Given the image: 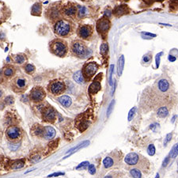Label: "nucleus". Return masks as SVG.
<instances>
[{
    "mask_svg": "<svg viewBox=\"0 0 178 178\" xmlns=\"http://www.w3.org/2000/svg\"><path fill=\"white\" fill-rule=\"evenodd\" d=\"M54 32L60 37H67L73 32V24L67 19H59L55 23Z\"/></svg>",
    "mask_w": 178,
    "mask_h": 178,
    "instance_id": "f257e3e1",
    "label": "nucleus"
},
{
    "mask_svg": "<svg viewBox=\"0 0 178 178\" xmlns=\"http://www.w3.org/2000/svg\"><path fill=\"white\" fill-rule=\"evenodd\" d=\"M5 136L8 142L12 144H18L22 140L23 131L18 125H10L6 130Z\"/></svg>",
    "mask_w": 178,
    "mask_h": 178,
    "instance_id": "f03ea898",
    "label": "nucleus"
},
{
    "mask_svg": "<svg viewBox=\"0 0 178 178\" xmlns=\"http://www.w3.org/2000/svg\"><path fill=\"white\" fill-rule=\"evenodd\" d=\"M50 51L54 54L59 57H63L67 55L68 51L67 44L62 39H55L51 41L49 44Z\"/></svg>",
    "mask_w": 178,
    "mask_h": 178,
    "instance_id": "7ed1b4c3",
    "label": "nucleus"
},
{
    "mask_svg": "<svg viewBox=\"0 0 178 178\" xmlns=\"http://www.w3.org/2000/svg\"><path fill=\"white\" fill-rule=\"evenodd\" d=\"M29 87L27 79L23 76H17L11 82V89L16 94H23Z\"/></svg>",
    "mask_w": 178,
    "mask_h": 178,
    "instance_id": "20e7f679",
    "label": "nucleus"
},
{
    "mask_svg": "<svg viewBox=\"0 0 178 178\" xmlns=\"http://www.w3.org/2000/svg\"><path fill=\"white\" fill-rule=\"evenodd\" d=\"M71 51L75 55L79 58H85L88 55V48L83 41L80 40H75L71 42Z\"/></svg>",
    "mask_w": 178,
    "mask_h": 178,
    "instance_id": "39448f33",
    "label": "nucleus"
},
{
    "mask_svg": "<svg viewBox=\"0 0 178 178\" xmlns=\"http://www.w3.org/2000/svg\"><path fill=\"white\" fill-rule=\"evenodd\" d=\"M48 90L53 95H59L65 91L66 86L65 83L60 80H53L48 84Z\"/></svg>",
    "mask_w": 178,
    "mask_h": 178,
    "instance_id": "423d86ee",
    "label": "nucleus"
},
{
    "mask_svg": "<svg viewBox=\"0 0 178 178\" xmlns=\"http://www.w3.org/2000/svg\"><path fill=\"white\" fill-rule=\"evenodd\" d=\"M29 97H30V101H32L33 102H42L46 97L45 90L41 87H33L31 90V91H30V94Z\"/></svg>",
    "mask_w": 178,
    "mask_h": 178,
    "instance_id": "0eeeda50",
    "label": "nucleus"
},
{
    "mask_svg": "<svg viewBox=\"0 0 178 178\" xmlns=\"http://www.w3.org/2000/svg\"><path fill=\"white\" fill-rule=\"evenodd\" d=\"M111 27V22L108 17H103L97 22V31L100 35L105 37Z\"/></svg>",
    "mask_w": 178,
    "mask_h": 178,
    "instance_id": "6e6552de",
    "label": "nucleus"
},
{
    "mask_svg": "<svg viewBox=\"0 0 178 178\" xmlns=\"http://www.w3.org/2000/svg\"><path fill=\"white\" fill-rule=\"evenodd\" d=\"M98 70V65L95 62H90L85 65L83 70V75L84 76V79L90 80L95 75L96 72Z\"/></svg>",
    "mask_w": 178,
    "mask_h": 178,
    "instance_id": "1a4fd4ad",
    "label": "nucleus"
},
{
    "mask_svg": "<svg viewBox=\"0 0 178 178\" xmlns=\"http://www.w3.org/2000/svg\"><path fill=\"white\" fill-rule=\"evenodd\" d=\"M45 16L48 20L51 21V22L59 20L61 17V10L59 9V6L57 4H54L49 6L46 10Z\"/></svg>",
    "mask_w": 178,
    "mask_h": 178,
    "instance_id": "9d476101",
    "label": "nucleus"
},
{
    "mask_svg": "<svg viewBox=\"0 0 178 178\" xmlns=\"http://www.w3.org/2000/svg\"><path fill=\"white\" fill-rule=\"evenodd\" d=\"M77 7L75 4L73 2H68L67 4L64 5L61 9V14L63 16L70 18H75L77 14Z\"/></svg>",
    "mask_w": 178,
    "mask_h": 178,
    "instance_id": "9b49d317",
    "label": "nucleus"
},
{
    "mask_svg": "<svg viewBox=\"0 0 178 178\" xmlns=\"http://www.w3.org/2000/svg\"><path fill=\"white\" fill-rule=\"evenodd\" d=\"M78 36L83 40H89L93 36L94 30L90 25H82L77 30Z\"/></svg>",
    "mask_w": 178,
    "mask_h": 178,
    "instance_id": "f8f14e48",
    "label": "nucleus"
},
{
    "mask_svg": "<svg viewBox=\"0 0 178 178\" xmlns=\"http://www.w3.org/2000/svg\"><path fill=\"white\" fill-rule=\"evenodd\" d=\"M42 119L44 122L48 123H53L56 119V113L55 111L51 106L44 107L41 112Z\"/></svg>",
    "mask_w": 178,
    "mask_h": 178,
    "instance_id": "ddd939ff",
    "label": "nucleus"
},
{
    "mask_svg": "<svg viewBox=\"0 0 178 178\" xmlns=\"http://www.w3.org/2000/svg\"><path fill=\"white\" fill-rule=\"evenodd\" d=\"M124 162L128 165H137L140 163V155L134 152L129 153L125 157Z\"/></svg>",
    "mask_w": 178,
    "mask_h": 178,
    "instance_id": "4468645a",
    "label": "nucleus"
},
{
    "mask_svg": "<svg viewBox=\"0 0 178 178\" xmlns=\"http://www.w3.org/2000/svg\"><path fill=\"white\" fill-rule=\"evenodd\" d=\"M55 136V130L52 127L47 126L44 127V134H43V138L46 140H52Z\"/></svg>",
    "mask_w": 178,
    "mask_h": 178,
    "instance_id": "2eb2a0df",
    "label": "nucleus"
},
{
    "mask_svg": "<svg viewBox=\"0 0 178 178\" xmlns=\"http://www.w3.org/2000/svg\"><path fill=\"white\" fill-rule=\"evenodd\" d=\"M16 74V68L11 64H8L3 68V75L7 79L14 77Z\"/></svg>",
    "mask_w": 178,
    "mask_h": 178,
    "instance_id": "dca6fc26",
    "label": "nucleus"
},
{
    "mask_svg": "<svg viewBox=\"0 0 178 178\" xmlns=\"http://www.w3.org/2000/svg\"><path fill=\"white\" fill-rule=\"evenodd\" d=\"M12 59H13V62L14 63L22 65L24 64V63H26L27 62L28 58L25 54L19 53L13 55V56H12Z\"/></svg>",
    "mask_w": 178,
    "mask_h": 178,
    "instance_id": "f3484780",
    "label": "nucleus"
},
{
    "mask_svg": "<svg viewBox=\"0 0 178 178\" xmlns=\"http://www.w3.org/2000/svg\"><path fill=\"white\" fill-rule=\"evenodd\" d=\"M44 127L40 124H34L31 129V132L33 136H37L39 138H43L44 134Z\"/></svg>",
    "mask_w": 178,
    "mask_h": 178,
    "instance_id": "a211bd4d",
    "label": "nucleus"
},
{
    "mask_svg": "<svg viewBox=\"0 0 178 178\" xmlns=\"http://www.w3.org/2000/svg\"><path fill=\"white\" fill-rule=\"evenodd\" d=\"M127 11H128V8H127V6L120 5L115 8V10H113V14L116 17H119L127 14Z\"/></svg>",
    "mask_w": 178,
    "mask_h": 178,
    "instance_id": "6ab92c4d",
    "label": "nucleus"
},
{
    "mask_svg": "<svg viewBox=\"0 0 178 178\" xmlns=\"http://www.w3.org/2000/svg\"><path fill=\"white\" fill-rule=\"evenodd\" d=\"M42 14V4L41 2H36L31 8V14L33 16H41Z\"/></svg>",
    "mask_w": 178,
    "mask_h": 178,
    "instance_id": "aec40b11",
    "label": "nucleus"
},
{
    "mask_svg": "<svg viewBox=\"0 0 178 178\" xmlns=\"http://www.w3.org/2000/svg\"><path fill=\"white\" fill-rule=\"evenodd\" d=\"M116 163V158L112 157V155L107 156L105 159L103 160V165L105 169H108V168L112 167Z\"/></svg>",
    "mask_w": 178,
    "mask_h": 178,
    "instance_id": "412c9836",
    "label": "nucleus"
},
{
    "mask_svg": "<svg viewBox=\"0 0 178 178\" xmlns=\"http://www.w3.org/2000/svg\"><path fill=\"white\" fill-rule=\"evenodd\" d=\"M58 101H59V103H60L63 106L67 107H67H70L71 105V103H72L71 98L69 96H67V95L61 96L60 97L58 98Z\"/></svg>",
    "mask_w": 178,
    "mask_h": 178,
    "instance_id": "4be33fe9",
    "label": "nucleus"
},
{
    "mask_svg": "<svg viewBox=\"0 0 178 178\" xmlns=\"http://www.w3.org/2000/svg\"><path fill=\"white\" fill-rule=\"evenodd\" d=\"M101 89V83H100L99 82H94V83L90 85V89H89V92H90V94H97V92L99 91Z\"/></svg>",
    "mask_w": 178,
    "mask_h": 178,
    "instance_id": "5701e85b",
    "label": "nucleus"
},
{
    "mask_svg": "<svg viewBox=\"0 0 178 178\" xmlns=\"http://www.w3.org/2000/svg\"><path fill=\"white\" fill-rule=\"evenodd\" d=\"M73 79L77 83H79V84H83V83H85L84 76H83V72H82L81 71H78L77 72L74 74Z\"/></svg>",
    "mask_w": 178,
    "mask_h": 178,
    "instance_id": "b1692460",
    "label": "nucleus"
},
{
    "mask_svg": "<svg viewBox=\"0 0 178 178\" xmlns=\"http://www.w3.org/2000/svg\"><path fill=\"white\" fill-rule=\"evenodd\" d=\"M158 88L162 92L167 91L169 88V82H168L167 80H165V79H161V80L158 82Z\"/></svg>",
    "mask_w": 178,
    "mask_h": 178,
    "instance_id": "393cba45",
    "label": "nucleus"
},
{
    "mask_svg": "<svg viewBox=\"0 0 178 178\" xmlns=\"http://www.w3.org/2000/svg\"><path fill=\"white\" fill-rule=\"evenodd\" d=\"M78 17L79 18H84V17H87L89 14V10L88 8L86 7V6H79V9L77 10Z\"/></svg>",
    "mask_w": 178,
    "mask_h": 178,
    "instance_id": "a878e982",
    "label": "nucleus"
},
{
    "mask_svg": "<svg viewBox=\"0 0 178 178\" xmlns=\"http://www.w3.org/2000/svg\"><path fill=\"white\" fill-rule=\"evenodd\" d=\"M124 64H125V60H124V55H122L119 58V60H118V75L121 76L122 73H123V68H124Z\"/></svg>",
    "mask_w": 178,
    "mask_h": 178,
    "instance_id": "bb28decb",
    "label": "nucleus"
},
{
    "mask_svg": "<svg viewBox=\"0 0 178 178\" xmlns=\"http://www.w3.org/2000/svg\"><path fill=\"white\" fill-rule=\"evenodd\" d=\"M24 70L26 74L28 75H33L36 71V67L34 65L31 64V63H26L24 66Z\"/></svg>",
    "mask_w": 178,
    "mask_h": 178,
    "instance_id": "cd10ccee",
    "label": "nucleus"
},
{
    "mask_svg": "<svg viewBox=\"0 0 178 178\" xmlns=\"http://www.w3.org/2000/svg\"><path fill=\"white\" fill-rule=\"evenodd\" d=\"M169 111L166 107H161L158 110V116L160 118H165L168 116Z\"/></svg>",
    "mask_w": 178,
    "mask_h": 178,
    "instance_id": "c85d7f7f",
    "label": "nucleus"
},
{
    "mask_svg": "<svg viewBox=\"0 0 178 178\" xmlns=\"http://www.w3.org/2000/svg\"><path fill=\"white\" fill-rule=\"evenodd\" d=\"M108 43H104L101 45L100 47V53L103 55V56H105L106 55V54L108 53Z\"/></svg>",
    "mask_w": 178,
    "mask_h": 178,
    "instance_id": "c756f323",
    "label": "nucleus"
},
{
    "mask_svg": "<svg viewBox=\"0 0 178 178\" xmlns=\"http://www.w3.org/2000/svg\"><path fill=\"white\" fill-rule=\"evenodd\" d=\"M130 174L132 177L135 178H141L142 177V173L140 172V169H132L130 170Z\"/></svg>",
    "mask_w": 178,
    "mask_h": 178,
    "instance_id": "7c9ffc66",
    "label": "nucleus"
},
{
    "mask_svg": "<svg viewBox=\"0 0 178 178\" xmlns=\"http://www.w3.org/2000/svg\"><path fill=\"white\" fill-rule=\"evenodd\" d=\"M3 101L6 105H14V97L13 96L9 95V96H7V97H6L5 98H4Z\"/></svg>",
    "mask_w": 178,
    "mask_h": 178,
    "instance_id": "2f4dec72",
    "label": "nucleus"
},
{
    "mask_svg": "<svg viewBox=\"0 0 178 178\" xmlns=\"http://www.w3.org/2000/svg\"><path fill=\"white\" fill-rule=\"evenodd\" d=\"M155 147H154V144H151V145L149 146L148 148H147V153L150 156H154V154H155Z\"/></svg>",
    "mask_w": 178,
    "mask_h": 178,
    "instance_id": "473e14b6",
    "label": "nucleus"
},
{
    "mask_svg": "<svg viewBox=\"0 0 178 178\" xmlns=\"http://www.w3.org/2000/svg\"><path fill=\"white\" fill-rule=\"evenodd\" d=\"M177 147H178L177 144H176V145L173 147L172 151H171L170 153H169V156H170L171 158H174L177 156Z\"/></svg>",
    "mask_w": 178,
    "mask_h": 178,
    "instance_id": "72a5a7b5",
    "label": "nucleus"
},
{
    "mask_svg": "<svg viewBox=\"0 0 178 178\" xmlns=\"http://www.w3.org/2000/svg\"><path fill=\"white\" fill-rule=\"evenodd\" d=\"M24 164L25 163L23 161H18L14 164H13L12 169H20V168H22L24 166Z\"/></svg>",
    "mask_w": 178,
    "mask_h": 178,
    "instance_id": "f704fd0d",
    "label": "nucleus"
},
{
    "mask_svg": "<svg viewBox=\"0 0 178 178\" xmlns=\"http://www.w3.org/2000/svg\"><path fill=\"white\" fill-rule=\"evenodd\" d=\"M114 103H115V101H112V102L109 104V105H108V109H107V117H108V116H110L111 112H112V109H113V105H114Z\"/></svg>",
    "mask_w": 178,
    "mask_h": 178,
    "instance_id": "c9c22d12",
    "label": "nucleus"
},
{
    "mask_svg": "<svg viewBox=\"0 0 178 178\" xmlns=\"http://www.w3.org/2000/svg\"><path fill=\"white\" fill-rule=\"evenodd\" d=\"M136 107H133V108L131 109L128 114V121H131V120L132 119L133 116H134L135 113H136Z\"/></svg>",
    "mask_w": 178,
    "mask_h": 178,
    "instance_id": "e433bc0d",
    "label": "nucleus"
},
{
    "mask_svg": "<svg viewBox=\"0 0 178 178\" xmlns=\"http://www.w3.org/2000/svg\"><path fill=\"white\" fill-rule=\"evenodd\" d=\"M89 167H88V171L89 173H90L91 175H94L96 173V168L95 166H94V165H92V164H90V165H88Z\"/></svg>",
    "mask_w": 178,
    "mask_h": 178,
    "instance_id": "4c0bfd02",
    "label": "nucleus"
},
{
    "mask_svg": "<svg viewBox=\"0 0 178 178\" xmlns=\"http://www.w3.org/2000/svg\"><path fill=\"white\" fill-rule=\"evenodd\" d=\"M113 69H114V66L113 65H111L110 71H109V85H111V86H112V73H113Z\"/></svg>",
    "mask_w": 178,
    "mask_h": 178,
    "instance_id": "58836bf2",
    "label": "nucleus"
},
{
    "mask_svg": "<svg viewBox=\"0 0 178 178\" xmlns=\"http://www.w3.org/2000/svg\"><path fill=\"white\" fill-rule=\"evenodd\" d=\"M162 55V52H159V53L156 55V67L157 68L159 67L160 59H161V55Z\"/></svg>",
    "mask_w": 178,
    "mask_h": 178,
    "instance_id": "ea45409f",
    "label": "nucleus"
},
{
    "mask_svg": "<svg viewBox=\"0 0 178 178\" xmlns=\"http://www.w3.org/2000/svg\"><path fill=\"white\" fill-rule=\"evenodd\" d=\"M151 59H152V56H151V55H144V56H143V60L144 63H149L150 61L151 60Z\"/></svg>",
    "mask_w": 178,
    "mask_h": 178,
    "instance_id": "a19ab883",
    "label": "nucleus"
},
{
    "mask_svg": "<svg viewBox=\"0 0 178 178\" xmlns=\"http://www.w3.org/2000/svg\"><path fill=\"white\" fill-rule=\"evenodd\" d=\"M171 137H172V134H168L167 136H166V138H165V143H164V145H166V143H168L169 141H170L171 140Z\"/></svg>",
    "mask_w": 178,
    "mask_h": 178,
    "instance_id": "79ce46f5",
    "label": "nucleus"
},
{
    "mask_svg": "<svg viewBox=\"0 0 178 178\" xmlns=\"http://www.w3.org/2000/svg\"><path fill=\"white\" fill-rule=\"evenodd\" d=\"M169 157H166V158H165V159L164 160L163 165H162V166H163V167H165V166L167 165V164L169 163Z\"/></svg>",
    "mask_w": 178,
    "mask_h": 178,
    "instance_id": "37998d69",
    "label": "nucleus"
},
{
    "mask_svg": "<svg viewBox=\"0 0 178 178\" xmlns=\"http://www.w3.org/2000/svg\"><path fill=\"white\" fill-rule=\"evenodd\" d=\"M89 164H90V163H89L88 162H83V163H81V164H80V165H79V166H78L77 168H76V169H79V168L83 167V166H85V165H88Z\"/></svg>",
    "mask_w": 178,
    "mask_h": 178,
    "instance_id": "c03bdc74",
    "label": "nucleus"
},
{
    "mask_svg": "<svg viewBox=\"0 0 178 178\" xmlns=\"http://www.w3.org/2000/svg\"><path fill=\"white\" fill-rule=\"evenodd\" d=\"M176 59V58L175 56H173V55H169V60L170 61V62H174L175 60Z\"/></svg>",
    "mask_w": 178,
    "mask_h": 178,
    "instance_id": "a18cd8bd",
    "label": "nucleus"
},
{
    "mask_svg": "<svg viewBox=\"0 0 178 178\" xmlns=\"http://www.w3.org/2000/svg\"><path fill=\"white\" fill-rule=\"evenodd\" d=\"M143 34H145V35L150 36V37H156L155 34H152V33H143Z\"/></svg>",
    "mask_w": 178,
    "mask_h": 178,
    "instance_id": "49530a36",
    "label": "nucleus"
},
{
    "mask_svg": "<svg viewBox=\"0 0 178 178\" xmlns=\"http://www.w3.org/2000/svg\"><path fill=\"white\" fill-rule=\"evenodd\" d=\"M63 173H54V174H52V175H49L48 176V177H51V176H59V175H63Z\"/></svg>",
    "mask_w": 178,
    "mask_h": 178,
    "instance_id": "de8ad7c7",
    "label": "nucleus"
},
{
    "mask_svg": "<svg viewBox=\"0 0 178 178\" xmlns=\"http://www.w3.org/2000/svg\"><path fill=\"white\" fill-rule=\"evenodd\" d=\"M3 96H4L3 91H2V90H1V89H0V100L2 99V97H3Z\"/></svg>",
    "mask_w": 178,
    "mask_h": 178,
    "instance_id": "09e8293b",
    "label": "nucleus"
},
{
    "mask_svg": "<svg viewBox=\"0 0 178 178\" xmlns=\"http://www.w3.org/2000/svg\"><path fill=\"white\" fill-rule=\"evenodd\" d=\"M2 76L0 75V83H2Z\"/></svg>",
    "mask_w": 178,
    "mask_h": 178,
    "instance_id": "8fccbe9b",
    "label": "nucleus"
},
{
    "mask_svg": "<svg viewBox=\"0 0 178 178\" xmlns=\"http://www.w3.org/2000/svg\"><path fill=\"white\" fill-rule=\"evenodd\" d=\"M157 1H158V2H162V1H164V0H157Z\"/></svg>",
    "mask_w": 178,
    "mask_h": 178,
    "instance_id": "3c124183",
    "label": "nucleus"
},
{
    "mask_svg": "<svg viewBox=\"0 0 178 178\" xmlns=\"http://www.w3.org/2000/svg\"><path fill=\"white\" fill-rule=\"evenodd\" d=\"M82 1H86V0H82Z\"/></svg>",
    "mask_w": 178,
    "mask_h": 178,
    "instance_id": "603ef678",
    "label": "nucleus"
}]
</instances>
